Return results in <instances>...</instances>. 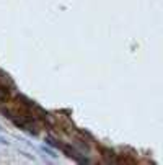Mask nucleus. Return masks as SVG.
<instances>
[{"label":"nucleus","instance_id":"nucleus-1","mask_svg":"<svg viewBox=\"0 0 163 165\" xmlns=\"http://www.w3.org/2000/svg\"><path fill=\"white\" fill-rule=\"evenodd\" d=\"M0 142H2V144L5 142V141H3V138H2V136H0Z\"/></svg>","mask_w":163,"mask_h":165}]
</instances>
